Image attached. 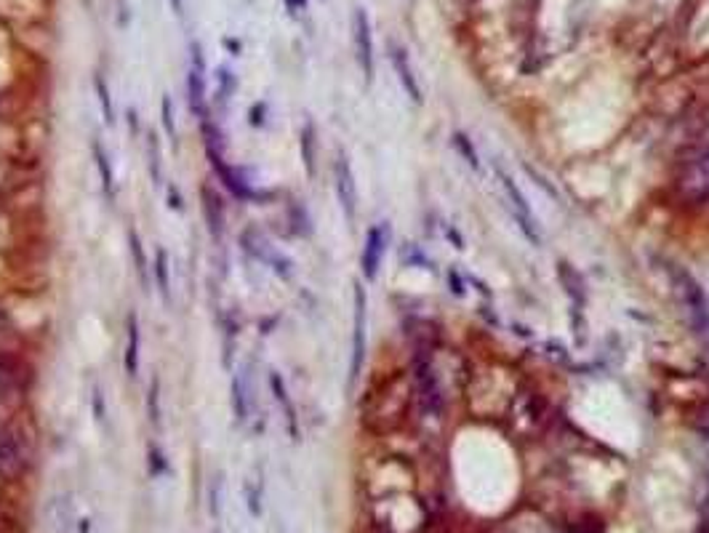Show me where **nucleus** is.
Segmentation results:
<instances>
[{
	"instance_id": "f8f14e48",
	"label": "nucleus",
	"mask_w": 709,
	"mask_h": 533,
	"mask_svg": "<svg viewBox=\"0 0 709 533\" xmlns=\"http://www.w3.org/2000/svg\"><path fill=\"white\" fill-rule=\"evenodd\" d=\"M419 384H422V398H424V408L430 413H441V390L438 382L432 376V368L427 363L419 365Z\"/></svg>"
},
{
	"instance_id": "c85d7f7f",
	"label": "nucleus",
	"mask_w": 709,
	"mask_h": 533,
	"mask_svg": "<svg viewBox=\"0 0 709 533\" xmlns=\"http://www.w3.org/2000/svg\"><path fill=\"white\" fill-rule=\"evenodd\" d=\"M5 387H8V379H5V376H3V373H0V392H3V390H5Z\"/></svg>"
},
{
	"instance_id": "dca6fc26",
	"label": "nucleus",
	"mask_w": 709,
	"mask_h": 533,
	"mask_svg": "<svg viewBox=\"0 0 709 533\" xmlns=\"http://www.w3.org/2000/svg\"><path fill=\"white\" fill-rule=\"evenodd\" d=\"M155 280H158L160 296L169 302V296H171V280H169V257H166L163 248H158V254H155Z\"/></svg>"
},
{
	"instance_id": "aec40b11",
	"label": "nucleus",
	"mask_w": 709,
	"mask_h": 533,
	"mask_svg": "<svg viewBox=\"0 0 709 533\" xmlns=\"http://www.w3.org/2000/svg\"><path fill=\"white\" fill-rule=\"evenodd\" d=\"M147 139H150V141H147V147H150L152 179H155V184H160V144H158V136H155V133H150Z\"/></svg>"
},
{
	"instance_id": "a211bd4d",
	"label": "nucleus",
	"mask_w": 709,
	"mask_h": 533,
	"mask_svg": "<svg viewBox=\"0 0 709 533\" xmlns=\"http://www.w3.org/2000/svg\"><path fill=\"white\" fill-rule=\"evenodd\" d=\"M131 237V254H133V265H136V272H139V280L147 286V262H144V251H141V240H139V235L131 232L129 235Z\"/></svg>"
},
{
	"instance_id": "bb28decb",
	"label": "nucleus",
	"mask_w": 709,
	"mask_h": 533,
	"mask_svg": "<svg viewBox=\"0 0 709 533\" xmlns=\"http://www.w3.org/2000/svg\"><path fill=\"white\" fill-rule=\"evenodd\" d=\"M702 430L709 435V408L704 411V416H702Z\"/></svg>"
},
{
	"instance_id": "9d476101",
	"label": "nucleus",
	"mask_w": 709,
	"mask_h": 533,
	"mask_svg": "<svg viewBox=\"0 0 709 533\" xmlns=\"http://www.w3.org/2000/svg\"><path fill=\"white\" fill-rule=\"evenodd\" d=\"M390 59H393V67H395V73H398L400 86L408 93V99L416 102V104H422V86H419V81H416V75H413V67H411L405 51H403L400 45L393 44L390 45Z\"/></svg>"
},
{
	"instance_id": "7ed1b4c3",
	"label": "nucleus",
	"mask_w": 709,
	"mask_h": 533,
	"mask_svg": "<svg viewBox=\"0 0 709 533\" xmlns=\"http://www.w3.org/2000/svg\"><path fill=\"white\" fill-rule=\"evenodd\" d=\"M387 243H390L387 224H374L368 229V235H365V246H363V254H360V266H363V277L365 280H376L382 259H384V251H387Z\"/></svg>"
},
{
	"instance_id": "412c9836",
	"label": "nucleus",
	"mask_w": 709,
	"mask_h": 533,
	"mask_svg": "<svg viewBox=\"0 0 709 533\" xmlns=\"http://www.w3.org/2000/svg\"><path fill=\"white\" fill-rule=\"evenodd\" d=\"M453 144L464 152V158H467V163L472 166V169H478V155H475V150L470 147V141H467V136L464 133H456L453 136Z\"/></svg>"
},
{
	"instance_id": "393cba45",
	"label": "nucleus",
	"mask_w": 709,
	"mask_h": 533,
	"mask_svg": "<svg viewBox=\"0 0 709 533\" xmlns=\"http://www.w3.org/2000/svg\"><path fill=\"white\" fill-rule=\"evenodd\" d=\"M448 277H451V291H456V294L461 296V294H464V288H461V280H459V275H456V272H451Z\"/></svg>"
},
{
	"instance_id": "20e7f679",
	"label": "nucleus",
	"mask_w": 709,
	"mask_h": 533,
	"mask_svg": "<svg viewBox=\"0 0 709 533\" xmlns=\"http://www.w3.org/2000/svg\"><path fill=\"white\" fill-rule=\"evenodd\" d=\"M680 198L688 203H707L709 200V152L696 158L680 179Z\"/></svg>"
},
{
	"instance_id": "39448f33",
	"label": "nucleus",
	"mask_w": 709,
	"mask_h": 533,
	"mask_svg": "<svg viewBox=\"0 0 709 533\" xmlns=\"http://www.w3.org/2000/svg\"><path fill=\"white\" fill-rule=\"evenodd\" d=\"M353 33H354V51H357L360 70H363L365 81L371 83V81H374V35H371L368 14H365L363 8H354Z\"/></svg>"
},
{
	"instance_id": "4468645a",
	"label": "nucleus",
	"mask_w": 709,
	"mask_h": 533,
	"mask_svg": "<svg viewBox=\"0 0 709 533\" xmlns=\"http://www.w3.org/2000/svg\"><path fill=\"white\" fill-rule=\"evenodd\" d=\"M93 160H96V169H99V179H102V187H104V192L112 198V195H115V174H112L110 158H107V152L102 150V144H99V141H93Z\"/></svg>"
},
{
	"instance_id": "0eeeda50",
	"label": "nucleus",
	"mask_w": 709,
	"mask_h": 533,
	"mask_svg": "<svg viewBox=\"0 0 709 533\" xmlns=\"http://www.w3.org/2000/svg\"><path fill=\"white\" fill-rule=\"evenodd\" d=\"M365 357V291L354 286V328H353V363H350V384L357 382Z\"/></svg>"
},
{
	"instance_id": "423d86ee",
	"label": "nucleus",
	"mask_w": 709,
	"mask_h": 533,
	"mask_svg": "<svg viewBox=\"0 0 709 533\" xmlns=\"http://www.w3.org/2000/svg\"><path fill=\"white\" fill-rule=\"evenodd\" d=\"M334 181H336V198L342 203L347 222H354V217H357V184H354L353 166L345 155H339L336 163H334Z\"/></svg>"
},
{
	"instance_id": "a878e982",
	"label": "nucleus",
	"mask_w": 709,
	"mask_h": 533,
	"mask_svg": "<svg viewBox=\"0 0 709 533\" xmlns=\"http://www.w3.org/2000/svg\"><path fill=\"white\" fill-rule=\"evenodd\" d=\"M286 5H288V11H291V14H296V11L307 8V0H286Z\"/></svg>"
},
{
	"instance_id": "b1692460",
	"label": "nucleus",
	"mask_w": 709,
	"mask_h": 533,
	"mask_svg": "<svg viewBox=\"0 0 709 533\" xmlns=\"http://www.w3.org/2000/svg\"><path fill=\"white\" fill-rule=\"evenodd\" d=\"M150 405H152V422L160 424V411H158V382L152 384V395H150Z\"/></svg>"
},
{
	"instance_id": "5701e85b",
	"label": "nucleus",
	"mask_w": 709,
	"mask_h": 533,
	"mask_svg": "<svg viewBox=\"0 0 709 533\" xmlns=\"http://www.w3.org/2000/svg\"><path fill=\"white\" fill-rule=\"evenodd\" d=\"M219 83H222L219 93H222V99H227V93H229V91H235V78H232V75H229L224 67L219 70Z\"/></svg>"
},
{
	"instance_id": "6ab92c4d",
	"label": "nucleus",
	"mask_w": 709,
	"mask_h": 533,
	"mask_svg": "<svg viewBox=\"0 0 709 533\" xmlns=\"http://www.w3.org/2000/svg\"><path fill=\"white\" fill-rule=\"evenodd\" d=\"M160 115H163V129L169 131L171 139H177V121H174V102H171V96L166 93L163 96V102H160Z\"/></svg>"
},
{
	"instance_id": "f257e3e1",
	"label": "nucleus",
	"mask_w": 709,
	"mask_h": 533,
	"mask_svg": "<svg viewBox=\"0 0 709 533\" xmlns=\"http://www.w3.org/2000/svg\"><path fill=\"white\" fill-rule=\"evenodd\" d=\"M669 275H672V283H675V291H677V299L683 305V310L688 315V323L694 325V331L699 336H707L709 334V305L702 286L694 280L691 272L680 269V266H669Z\"/></svg>"
},
{
	"instance_id": "cd10ccee",
	"label": "nucleus",
	"mask_w": 709,
	"mask_h": 533,
	"mask_svg": "<svg viewBox=\"0 0 709 533\" xmlns=\"http://www.w3.org/2000/svg\"><path fill=\"white\" fill-rule=\"evenodd\" d=\"M171 5H174V11H177V14H181V8H184V3H181V0H171Z\"/></svg>"
},
{
	"instance_id": "9b49d317",
	"label": "nucleus",
	"mask_w": 709,
	"mask_h": 533,
	"mask_svg": "<svg viewBox=\"0 0 709 533\" xmlns=\"http://www.w3.org/2000/svg\"><path fill=\"white\" fill-rule=\"evenodd\" d=\"M139 350H141V328H139V317L131 312L126 328V353H123V368L131 379L139 376Z\"/></svg>"
},
{
	"instance_id": "1a4fd4ad",
	"label": "nucleus",
	"mask_w": 709,
	"mask_h": 533,
	"mask_svg": "<svg viewBox=\"0 0 709 533\" xmlns=\"http://www.w3.org/2000/svg\"><path fill=\"white\" fill-rule=\"evenodd\" d=\"M195 67L189 70L187 75V99H189V107L192 112L203 121L206 118V78H203V56H200V48L195 45Z\"/></svg>"
},
{
	"instance_id": "4be33fe9",
	"label": "nucleus",
	"mask_w": 709,
	"mask_h": 533,
	"mask_svg": "<svg viewBox=\"0 0 709 533\" xmlns=\"http://www.w3.org/2000/svg\"><path fill=\"white\" fill-rule=\"evenodd\" d=\"M302 152H305V163H307V174H315V160H312V126L307 123V129L302 133Z\"/></svg>"
},
{
	"instance_id": "ddd939ff",
	"label": "nucleus",
	"mask_w": 709,
	"mask_h": 533,
	"mask_svg": "<svg viewBox=\"0 0 709 533\" xmlns=\"http://www.w3.org/2000/svg\"><path fill=\"white\" fill-rule=\"evenodd\" d=\"M229 392H232V408H235L238 422H246L248 413H251V405H248V379H246V373H235V376H232Z\"/></svg>"
},
{
	"instance_id": "f03ea898",
	"label": "nucleus",
	"mask_w": 709,
	"mask_h": 533,
	"mask_svg": "<svg viewBox=\"0 0 709 533\" xmlns=\"http://www.w3.org/2000/svg\"><path fill=\"white\" fill-rule=\"evenodd\" d=\"M496 177H499V184H501V189H504V195H507V200H510V208H512L515 219L520 224L523 235H526L531 243H541V232H539V224H536V217H533L526 195L518 189V184L512 181V177H510L501 166H496Z\"/></svg>"
},
{
	"instance_id": "f3484780",
	"label": "nucleus",
	"mask_w": 709,
	"mask_h": 533,
	"mask_svg": "<svg viewBox=\"0 0 709 533\" xmlns=\"http://www.w3.org/2000/svg\"><path fill=\"white\" fill-rule=\"evenodd\" d=\"M93 89H96V96H99V107H102V115L107 123H115V110H112V96H110V89L104 83L102 75L93 78Z\"/></svg>"
},
{
	"instance_id": "2eb2a0df",
	"label": "nucleus",
	"mask_w": 709,
	"mask_h": 533,
	"mask_svg": "<svg viewBox=\"0 0 709 533\" xmlns=\"http://www.w3.org/2000/svg\"><path fill=\"white\" fill-rule=\"evenodd\" d=\"M269 387L275 392V398L280 400V405L286 408V419H288V427H291V435L299 438V427H296V416H294V408H291V400H288V392H286V384L280 379V373H269Z\"/></svg>"
},
{
	"instance_id": "6e6552de",
	"label": "nucleus",
	"mask_w": 709,
	"mask_h": 533,
	"mask_svg": "<svg viewBox=\"0 0 709 533\" xmlns=\"http://www.w3.org/2000/svg\"><path fill=\"white\" fill-rule=\"evenodd\" d=\"M48 520L53 533H89V520L78 518L75 504L67 496L53 499V504L48 507Z\"/></svg>"
}]
</instances>
